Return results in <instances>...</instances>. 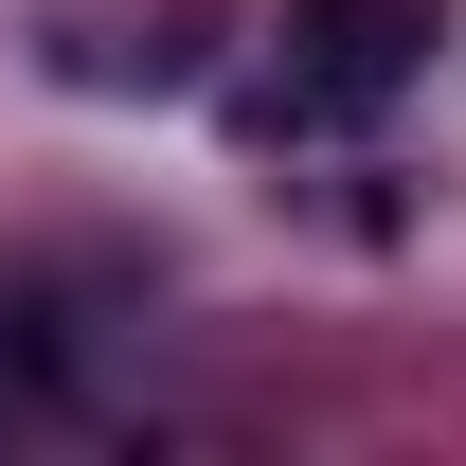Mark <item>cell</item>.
<instances>
[{"mask_svg": "<svg viewBox=\"0 0 466 466\" xmlns=\"http://www.w3.org/2000/svg\"><path fill=\"white\" fill-rule=\"evenodd\" d=\"M431 36H449V0H288L251 126H377L412 72H431Z\"/></svg>", "mask_w": 466, "mask_h": 466, "instance_id": "cell-1", "label": "cell"}, {"mask_svg": "<svg viewBox=\"0 0 466 466\" xmlns=\"http://www.w3.org/2000/svg\"><path fill=\"white\" fill-rule=\"evenodd\" d=\"M18 395H36V341H18V305H0V412H18Z\"/></svg>", "mask_w": 466, "mask_h": 466, "instance_id": "cell-2", "label": "cell"}]
</instances>
